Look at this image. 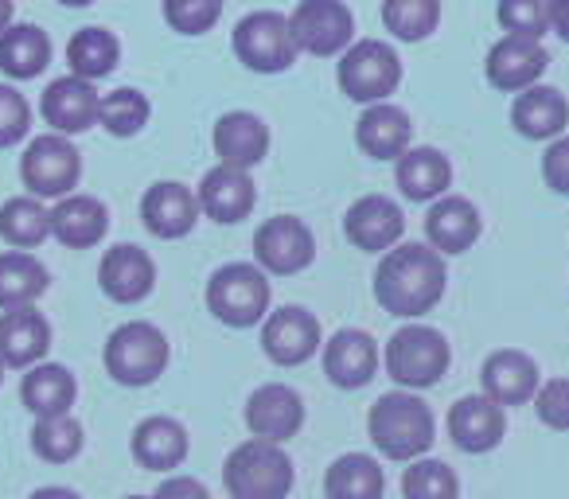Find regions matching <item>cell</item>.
I'll use <instances>...</instances> for the list:
<instances>
[{
  "instance_id": "1",
  "label": "cell",
  "mask_w": 569,
  "mask_h": 499,
  "mask_svg": "<svg viewBox=\"0 0 569 499\" xmlns=\"http://www.w3.org/2000/svg\"><path fill=\"white\" fill-rule=\"evenodd\" d=\"M449 286V270L445 258L426 242H406L395 246L390 255L379 258L375 270V301L390 312V317L418 320L437 309Z\"/></svg>"
},
{
  "instance_id": "2",
  "label": "cell",
  "mask_w": 569,
  "mask_h": 499,
  "mask_svg": "<svg viewBox=\"0 0 569 499\" xmlns=\"http://www.w3.org/2000/svg\"><path fill=\"white\" fill-rule=\"evenodd\" d=\"M367 437L387 460L413 465L437 441V418L429 402L413 390H390L379 395V402L367 413Z\"/></svg>"
},
{
  "instance_id": "3",
  "label": "cell",
  "mask_w": 569,
  "mask_h": 499,
  "mask_svg": "<svg viewBox=\"0 0 569 499\" xmlns=\"http://www.w3.org/2000/svg\"><path fill=\"white\" fill-rule=\"evenodd\" d=\"M222 483H227L230 499H289L297 472L284 445L250 437L238 449H230L227 465H222Z\"/></svg>"
},
{
  "instance_id": "4",
  "label": "cell",
  "mask_w": 569,
  "mask_h": 499,
  "mask_svg": "<svg viewBox=\"0 0 569 499\" xmlns=\"http://www.w3.org/2000/svg\"><path fill=\"white\" fill-rule=\"evenodd\" d=\"M452 351L437 328L429 325H406L390 336L387 351H382V367L398 382V390H429L449 375Z\"/></svg>"
},
{
  "instance_id": "5",
  "label": "cell",
  "mask_w": 569,
  "mask_h": 499,
  "mask_svg": "<svg viewBox=\"0 0 569 499\" xmlns=\"http://www.w3.org/2000/svg\"><path fill=\"white\" fill-rule=\"evenodd\" d=\"M269 273L253 262H230L219 266L207 281V309L227 328H253L269 317Z\"/></svg>"
},
{
  "instance_id": "6",
  "label": "cell",
  "mask_w": 569,
  "mask_h": 499,
  "mask_svg": "<svg viewBox=\"0 0 569 499\" xmlns=\"http://www.w3.org/2000/svg\"><path fill=\"white\" fill-rule=\"evenodd\" d=\"M102 363L118 387H149L168 367V340L149 320H129L110 332Z\"/></svg>"
},
{
  "instance_id": "7",
  "label": "cell",
  "mask_w": 569,
  "mask_h": 499,
  "mask_svg": "<svg viewBox=\"0 0 569 499\" xmlns=\"http://www.w3.org/2000/svg\"><path fill=\"white\" fill-rule=\"evenodd\" d=\"M336 79H340V90L351 102L379 106V102H387L398 90V82H402V59H398V51L390 48V43L359 40L343 51Z\"/></svg>"
},
{
  "instance_id": "8",
  "label": "cell",
  "mask_w": 569,
  "mask_h": 499,
  "mask_svg": "<svg viewBox=\"0 0 569 499\" xmlns=\"http://www.w3.org/2000/svg\"><path fill=\"white\" fill-rule=\"evenodd\" d=\"M234 56L242 67L258 74H281L297 63L301 48L293 40V28L281 12H250V17L238 20L234 28Z\"/></svg>"
},
{
  "instance_id": "9",
  "label": "cell",
  "mask_w": 569,
  "mask_h": 499,
  "mask_svg": "<svg viewBox=\"0 0 569 499\" xmlns=\"http://www.w3.org/2000/svg\"><path fill=\"white\" fill-rule=\"evenodd\" d=\"M20 176L36 199H67L82 180V152L67 137L40 133L20 157Z\"/></svg>"
},
{
  "instance_id": "10",
  "label": "cell",
  "mask_w": 569,
  "mask_h": 499,
  "mask_svg": "<svg viewBox=\"0 0 569 499\" xmlns=\"http://www.w3.org/2000/svg\"><path fill=\"white\" fill-rule=\"evenodd\" d=\"M317 258V238L297 214H273L253 234V266L273 278H297Z\"/></svg>"
},
{
  "instance_id": "11",
  "label": "cell",
  "mask_w": 569,
  "mask_h": 499,
  "mask_svg": "<svg viewBox=\"0 0 569 499\" xmlns=\"http://www.w3.org/2000/svg\"><path fill=\"white\" fill-rule=\"evenodd\" d=\"M289 28H293V40L301 51L317 59H332L351 48L356 17L343 0H301L289 17Z\"/></svg>"
},
{
  "instance_id": "12",
  "label": "cell",
  "mask_w": 569,
  "mask_h": 499,
  "mask_svg": "<svg viewBox=\"0 0 569 499\" xmlns=\"http://www.w3.org/2000/svg\"><path fill=\"white\" fill-rule=\"evenodd\" d=\"M325 348L320 336V320L301 305H284V309L269 312L261 320V351L273 359L277 367H301L309 363L317 351Z\"/></svg>"
},
{
  "instance_id": "13",
  "label": "cell",
  "mask_w": 569,
  "mask_h": 499,
  "mask_svg": "<svg viewBox=\"0 0 569 499\" xmlns=\"http://www.w3.org/2000/svg\"><path fill=\"white\" fill-rule=\"evenodd\" d=\"M246 429L258 441L284 445L305 429V398L284 382H266L246 398Z\"/></svg>"
},
{
  "instance_id": "14",
  "label": "cell",
  "mask_w": 569,
  "mask_h": 499,
  "mask_svg": "<svg viewBox=\"0 0 569 499\" xmlns=\"http://www.w3.org/2000/svg\"><path fill=\"white\" fill-rule=\"evenodd\" d=\"M343 234L363 255H390L406 234V214L390 196H363L343 214Z\"/></svg>"
},
{
  "instance_id": "15",
  "label": "cell",
  "mask_w": 569,
  "mask_h": 499,
  "mask_svg": "<svg viewBox=\"0 0 569 499\" xmlns=\"http://www.w3.org/2000/svg\"><path fill=\"white\" fill-rule=\"evenodd\" d=\"M98 286L113 305H141L157 289V262L149 250L133 242H118L102 255L98 266Z\"/></svg>"
},
{
  "instance_id": "16",
  "label": "cell",
  "mask_w": 569,
  "mask_h": 499,
  "mask_svg": "<svg viewBox=\"0 0 569 499\" xmlns=\"http://www.w3.org/2000/svg\"><path fill=\"white\" fill-rule=\"evenodd\" d=\"M320 363H325V375L332 387L359 390L379 375V343L363 328H340L320 348Z\"/></svg>"
},
{
  "instance_id": "17",
  "label": "cell",
  "mask_w": 569,
  "mask_h": 499,
  "mask_svg": "<svg viewBox=\"0 0 569 499\" xmlns=\"http://www.w3.org/2000/svg\"><path fill=\"white\" fill-rule=\"evenodd\" d=\"M445 429H449L452 445L460 452H491L507 433V413L503 406H496L488 395H465L452 402L449 418H445Z\"/></svg>"
},
{
  "instance_id": "18",
  "label": "cell",
  "mask_w": 569,
  "mask_h": 499,
  "mask_svg": "<svg viewBox=\"0 0 569 499\" xmlns=\"http://www.w3.org/2000/svg\"><path fill=\"white\" fill-rule=\"evenodd\" d=\"M550 67V56L538 40H522V36H503L496 48L488 51V82L503 94H522V90L538 87V79Z\"/></svg>"
},
{
  "instance_id": "19",
  "label": "cell",
  "mask_w": 569,
  "mask_h": 499,
  "mask_svg": "<svg viewBox=\"0 0 569 499\" xmlns=\"http://www.w3.org/2000/svg\"><path fill=\"white\" fill-rule=\"evenodd\" d=\"M480 382H483V395L491 398L496 406H522V402H535L538 387H542V375H538V363L519 348H503V351H491L480 367Z\"/></svg>"
},
{
  "instance_id": "20",
  "label": "cell",
  "mask_w": 569,
  "mask_h": 499,
  "mask_svg": "<svg viewBox=\"0 0 569 499\" xmlns=\"http://www.w3.org/2000/svg\"><path fill=\"white\" fill-rule=\"evenodd\" d=\"M51 351V325L43 312L12 309L0 312V363L4 371H32Z\"/></svg>"
},
{
  "instance_id": "21",
  "label": "cell",
  "mask_w": 569,
  "mask_h": 499,
  "mask_svg": "<svg viewBox=\"0 0 569 499\" xmlns=\"http://www.w3.org/2000/svg\"><path fill=\"white\" fill-rule=\"evenodd\" d=\"M98 90L94 82H82L74 74H63L56 79L40 98V113L59 137H74L87 133L90 126H98Z\"/></svg>"
},
{
  "instance_id": "22",
  "label": "cell",
  "mask_w": 569,
  "mask_h": 499,
  "mask_svg": "<svg viewBox=\"0 0 569 499\" xmlns=\"http://www.w3.org/2000/svg\"><path fill=\"white\" fill-rule=\"evenodd\" d=\"M191 437L183 429V421L168 418V413H152V418L137 421L133 429V460L149 472L172 476L176 468L188 460Z\"/></svg>"
},
{
  "instance_id": "23",
  "label": "cell",
  "mask_w": 569,
  "mask_h": 499,
  "mask_svg": "<svg viewBox=\"0 0 569 499\" xmlns=\"http://www.w3.org/2000/svg\"><path fill=\"white\" fill-rule=\"evenodd\" d=\"M196 199H199V211L214 222H242L246 214L253 211L258 203V188H253L250 172L242 168H227V164H214L211 172L199 180L196 188Z\"/></svg>"
},
{
  "instance_id": "24",
  "label": "cell",
  "mask_w": 569,
  "mask_h": 499,
  "mask_svg": "<svg viewBox=\"0 0 569 499\" xmlns=\"http://www.w3.org/2000/svg\"><path fill=\"white\" fill-rule=\"evenodd\" d=\"M141 219H144V227H149V234L172 242V238H183L196 230L199 199L188 183H176V180L152 183L141 199Z\"/></svg>"
},
{
  "instance_id": "25",
  "label": "cell",
  "mask_w": 569,
  "mask_h": 499,
  "mask_svg": "<svg viewBox=\"0 0 569 499\" xmlns=\"http://www.w3.org/2000/svg\"><path fill=\"white\" fill-rule=\"evenodd\" d=\"M214 152H219V164L242 168L250 172L253 164H261L269 152V129L258 113L250 110H230L214 121Z\"/></svg>"
},
{
  "instance_id": "26",
  "label": "cell",
  "mask_w": 569,
  "mask_h": 499,
  "mask_svg": "<svg viewBox=\"0 0 569 499\" xmlns=\"http://www.w3.org/2000/svg\"><path fill=\"white\" fill-rule=\"evenodd\" d=\"M480 230H483L480 211H476L465 196H441L426 214V238L441 258L472 250V242L480 238Z\"/></svg>"
},
{
  "instance_id": "27",
  "label": "cell",
  "mask_w": 569,
  "mask_h": 499,
  "mask_svg": "<svg viewBox=\"0 0 569 499\" xmlns=\"http://www.w3.org/2000/svg\"><path fill=\"white\" fill-rule=\"evenodd\" d=\"M106 230H110V211L102 199L67 196L51 207V238H59L67 250H90L102 242Z\"/></svg>"
},
{
  "instance_id": "28",
  "label": "cell",
  "mask_w": 569,
  "mask_h": 499,
  "mask_svg": "<svg viewBox=\"0 0 569 499\" xmlns=\"http://www.w3.org/2000/svg\"><path fill=\"white\" fill-rule=\"evenodd\" d=\"M395 180H398V191H402L410 203H437L452 183V164L445 152L421 144V149H406L402 157H398Z\"/></svg>"
},
{
  "instance_id": "29",
  "label": "cell",
  "mask_w": 569,
  "mask_h": 499,
  "mask_svg": "<svg viewBox=\"0 0 569 499\" xmlns=\"http://www.w3.org/2000/svg\"><path fill=\"white\" fill-rule=\"evenodd\" d=\"M511 126L530 141H558L561 129L569 126V102L561 90L553 87H530L515 98L511 106Z\"/></svg>"
},
{
  "instance_id": "30",
  "label": "cell",
  "mask_w": 569,
  "mask_h": 499,
  "mask_svg": "<svg viewBox=\"0 0 569 499\" xmlns=\"http://www.w3.org/2000/svg\"><path fill=\"white\" fill-rule=\"evenodd\" d=\"M410 137H413L410 113H406L402 106H390V102L367 106V113L356 126L359 149H363L371 160H398L406 149H410Z\"/></svg>"
},
{
  "instance_id": "31",
  "label": "cell",
  "mask_w": 569,
  "mask_h": 499,
  "mask_svg": "<svg viewBox=\"0 0 569 499\" xmlns=\"http://www.w3.org/2000/svg\"><path fill=\"white\" fill-rule=\"evenodd\" d=\"M51 286L48 266L28 250H4L0 255V312L32 309Z\"/></svg>"
},
{
  "instance_id": "32",
  "label": "cell",
  "mask_w": 569,
  "mask_h": 499,
  "mask_svg": "<svg viewBox=\"0 0 569 499\" xmlns=\"http://www.w3.org/2000/svg\"><path fill=\"white\" fill-rule=\"evenodd\" d=\"M382 491H387V476L371 452H343L325 472L328 499H382Z\"/></svg>"
},
{
  "instance_id": "33",
  "label": "cell",
  "mask_w": 569,
  "mask_h": 499,
  "mask_svg": "<svg viewBox=\"0 0 569 499\" xmlns=\"http://www.w3.org/2000/svg\"><path fill=\"white\" fill-rule=\"evenodd\" d=\"M20 398L36 418H59V413H71L74 398H79V382L67 367L59 363H40L24 375L20 382Z\"/></svg>"
},
{
  "instance_id": "34",
  "label": "cell",
  "mask_w": 569,
  "mask_h": 499,
  "mask_svg": "<svg viewBox=\"0 0 569 499\" xmlns=\"http://www.w3.org/2000/svg\"><path fill=\"white\" fill-rule=\"evenodd\" d=\"M51 63V40L43 28L36 24H12L9 32H0V71L9 79L24 82L43 74Z\"/></svg>"
},
{
  "instance_id": "35",
  "label": "cell",
  "mask_w": 569,
  "mask_h": 499,
  "mask_svg": "<svg viewBox=\"0 0 569 499\" xmlns=\"http://www.w3.org/2000/svg\"><path fill=\"white\" fill-rule=\"evenodd\" d=\"M121 63V43L110 28H79L67 43V67L74 79L98 82L106 74H113Z\"/></svg>"
},
{
  "instance_id": "36",
  "label": "cell",
  "mask_w": 569,
  "mask_h": 499,
  "mask_svg": "<svg viewBox=\"0 0 569 499\" xmlns=\"http://www.w3.org/2000/svg\"><path fill=\"white\" fill-rule=\"evenodd\" d=\"M0 238L12 250H36L51 238V211L36 196H12L0 207Z\"/></svg>"
},
{
  "instance_id": "37",
  "label": "cell",
  "mask_w": 569,
  "mask_h": 499,
  "mask_svg": "<svg viewBox=\"0 0 569 499\" xmlns=\"http://www.w3.org/2000/svg\"><path fill=\"white\" fill-rule=\"evenodd\" d=\"M441 24V0H382V28L406 43H421Z\"/></svg>"
},
{
  "instance_id": "38",
  "label": "cell",
  "mask_w": 569,
  "mask_h": 499,
  "mask_svg": "<svg viewBox=\"0 0 569 499\" xmlns=\"http://www.w3.org/2000/svg\"><path fill=\"white\" fill-rule=\"evenodd\" d=\"M82 445H87V433H82L79 418H71V413H59V418H36L32 449L40 460H48V465H67V460L79 457Z\"/></svg>"
},
{
  "instance_id": "39",
  "label": "cell",
  "mask_w": 569,
  "mask_h": 499,
  "mask_svg": "<svg viewBox=\"0 0 569 499\" xmlns=\"http://www.w3.org/2000/svg\"><path fill=\"white\" fill-rule=\"evenodd\" d=\"M149 98L133 87H121V90H110V94L98 102V126L113 137H137L144 126H149Z\"/></svg>"
},
{
  "instance_id": "40",
  "label": "cell",
  "mask_w": 569,
  "mask_h": 499,
  "mask_svg": "<svg viewBox=\"0 0 569 499\" xmlns=\"http://www.w3.org/2000/svg\"><path fill=\"white\" fill-rule=\"evenodd\" d=\"M402 499H460V480L445 460L421 457L406 465Z\"/></svg>"
},
{
  "instance_id": "41",
  "label": "cell",
  "mask_w": 569,
  "mask_h": 499,
  "mask_svg": "<svg viewBox=\"0 0 569 499\" xmlns=\"http://www.w3.org/2000/svg\"><path fill=\"white\" fill-rule=\"evenodd\" d=\"M496 17L507 28V36L542 43V36L550 32V0H499Z\"/></svg>"
},
{
  "instance_id": "42",
  "label": "cell",
  "mask_w": 569,
  "mask_h": 499,
  "mask_svg": "<svg viewBox=\"0 0 569 499\" xmlns=\"http://www.w3.org/2000/svg\"><path fill=\"white\" fill-rule=\"evenodd\" d=\"M222 17V0H164V20L180 36H207Z\"/></svg>"
},
{
  "instance_id": "43",
  "label": "cell",
  "mask_w": 569,
  "mask_h": 499,
  "mask_svg": "<svg viewBox=\"0 0 569 499\" xmlns=\"http://www.w3.org/2000/svg\"><path fill=\"white\" fill-rule=\"evenodd\" d=\"M32 129V106L17 87L0 82V149L20 144Z\"/></svg>"
},
{
  "instance_id": "44",
  "label": "cell",
  "mask_w": 569,
  "mask_h": 499,
  "mask_svg": "<svg viewBox=\"0 0 569 499\" xmlns=\"http://www.w3.org/2000/svg\"><path fill=\"white\" fill-rule=\"evenodd\" d=\"M535 413L542 418V426L566 433L569 429V379H550L538 387L535 395Z\"/></svg>"
},
{
  "instance_id": "45",
  "label": "cell",
  "mask_w": 569,
  "mask_h": 499,
  "mask_svg": "<svg viewBox=\"0 0 569 499\" xmlns=\"http://www.w3.org/2000/svg\"><path fill=\"white\" fill-rule=\"evenodd\" d=\"M542 180L550 191L569 196V133L550 141V149L542 152Z\"/></svg>"
},
{
  "instance_id": "46",
  "label": "cell",
  "mask_w": 569,
  "mask_h": 499,
  "mask_svg": "<svg viewBox=\"0 0 569 499\" xmlns=\"http://www.w3.org/2000/svg\"><path fill=\"white\" fill-rule=\"evenodd\" d=\"M152 499H211V491H207V483L196 480V476L172 472L160 480V488L152 491Z\"/></svg>"
},
{
  "instance_id": "47",
  "label": "cell",
  "mask_w": 569,
  "mask_h": 499,
  "mask_svg": "<svg viewBox=\"0 0 569 499\" xmlns=\"http://www.w3.org/2000/svg\"><path fill=\"white\" fill-rule=\"evenodd\" d=\"M550 28L569 43V0H550Z\"/></svg>"
},
{
  "instance_id": "48",
  "label": "cell",
  "mask_w": 569,
  "mask_h": 499,
  "mask_svg": "<svg viewBox=\"0 0 569 499\" xmlns=\"http://www.w3.org/2000/svg\"><path fill=\"white\" fill-rule=\"evenodd\" d=\"M28 499H82V496L71 488H59V483H48V488H36Z\"/></svg>"
},
{
  "instance_id": "49",
  "label": "cell",
  "mask_w": 569,
  "mask_h": 499,
  "mask_svg": "<svg viewBox=\"0 0 569 499\" xmlns=\"http://www.w3.org/2000/svg\"><path fill=\"white\" fill-rule=\"evenodd\" d=\"M12 12H17L12 9V0H0V32H9L12 28Z\"/></svg>"
},
{
  "instance_id": "50",
  "label": "cell",
  "mask_w": 569,
  "mask_h": 499,
  "mask_svg": "<svg viewBox=\"0 0 569 499\" xmlns=\"http://www.w3.org/2000/svg\"><path fill=\"white\" fill-rule=\"evenodd\" d=\"M59 4H67V9H87V4H94V0H59Z\"/></svg>"
},
{
  "instance_id": "51",
  "label": "cell",
  "mask_w": 569,
  "mask_h": 499,
  "mask_svg": "<svg viewBox=\"0 0 569 499\" xmlns=\"http://www.w3.org/2000/svg\"><path fill=\"white\" fill-rule=\"evenodd\" d=\"M126 499H152V496H126Z\"/></svg>"
},
{
  "instance_id": "52",
  "label": "cell",
  "mask_w": 569,
  "mask_h": 499,
  "mask_svg": "<svg viewBox=\"0 0 569 499\" xmlns=\"http://www.w3.org/2000/svg\"><path fill=\"white\" fill-rule=\"evenodd\" d=\"M0 382H4V363H0Z\"/></svg>"
}]
</instances>
